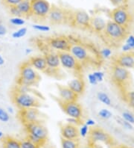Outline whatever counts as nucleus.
Masks as SVG:
<instances>
[{"label":"nucleus","instance_id":"1","mask_svg":"<svg viewBox=\"0 0 134 148\" xmlns=\"http://www.w3.org/2000/svg\"><path fill=\"white\" fill-rule=\"evenodd\" d=\"M129 34V29L118 25L110 20L107 21L105 29L101 36L105 43L110 46L109 47H118L122 46Z\"/></svg>","mask_w":134,"mask_h":148},{"label":"nucleus","instance_id":"2","mask_svg":"<svg viewBox=\"0 0 134 148\" xmlns=\"http://www.w3.org/2000/svg\"><path fill=\"white\" fill-rule=\"evenodd\" d=\"M111 80L123 94L128 91L132 85V76L131 72L127 69L119 67L118 65H112Z\"/></svg>","mask_w":134,"mask_h":148},{"label":"nucleus","instance_id":"3","mask_svg":"<svg viewBox=\"0 0 134 148\" xmlns=\"http://www.w3.org/2000/svg\"><path fill=\"white\" fill-rule=\"evenodd\" d=\"M40 80L39 73L34 70L28 62L21 65L20 69V74L16 80L17 85H25V86H34Z\"/></svg>","mask_w":134,"mask_h":148},{"label":"nucleus","instance_id":"4","mask_svg":"<svg viewBox=\"0 0 134 148\" xmlns=\"http://www.w3.org/2000/svg\"><path fill=\"white\" fill-rule=\"evenodd\" d=\"M13 101L20 110L31 108H39L41 106V102L39 100V97L33 94L31 92H14L13 94Z\"/></svg>","mask_w":134,"mask_h":148},{"label":"nucleus","instance_id":"5","mask_svg":"<svg viewBox=\"0 0 134 148\" xmlns=\"http://www.w3.org/2000/svg\"><path fill=\"white\" fill-rule=\"evenodd\" d=\"M94 50H91L90 48H88L86 46L80 43H76L71 44L70 47L69 52L72 56L76 58L78 62L82 65L83 64L89 63L94 59L93 58V53Z\"/></svg>","mask_w":134,"mask_h":148},{"label":"nucleus","instance_id":"6","mask_svg":"<svg viewBox=\"0 0 134 148\" xmlns=\"http://www.w3.org/2000/svg\"><path fill=\"white\" fill-rule=\"evenodd\" d=\"M110 20L127 29H129L133 21L132 15L131 14L126 5L116 7L113 9L110 13Z\"/></svg>","mask_w":134,"mask_h":148},{"label":"nucleus","instance_id":"7","mask_svg":"<svg viewBox=\"0 0 134 148\" xmlns=\"http://www.w3.org/2000/svg\"><path fill=\"white\" fill-rule=\"evenodd\" d=\"M31 16L37 20H43L47 18L52 8V5L47 0H30Z\"/></svg>","mask_w":134,"mask_h":148},{"label":"nucleus","instance_id":"8","mask_svg":"<svg viewBox=\"0 0 134 148\" xmlns=\"http://www.w3.org/2000/svg\"><path fill=\"white\" fill-rule=\"evenodd\" d=\"M71 14L67 10L58 6H52L47 16V20L54 25H61L68 23L71 20Z\"/></svg>","mask_w":134,"mask_h":148},{"label":"nucleus","instance_id":"9","mask_svg":"<svg viewBox=\"0 0 134 148\" xmlns=\"http://www.w3.org/2000/svg\"><path fill=\"white\" fill-rule=\"evenodd\" d=\"M58 55H59L61 66L63 68L75 73L80 72L82 69V65L78 62L76 58L69 51L58 53Z\"/></svg>","mask_w":134,"mask_h":148},{"label":"nucleus","instance_id":"10","mask_svg":"<svg viewBox=\"0 0 134 148\" xmlns=\"http://www.w3.org/2000/svg\"><path fill=\"white\" fill-rule=\"evenodd\" d=\"M24 126L28 135H31L46 143L48 138V131L40 121L28 123Z\"/></svg>","mask_w":134,"mask_h":148},{"label":"nucleus","instance_id":"11","mask_svg":"<svg viewBox=\"0 0 134 148\" xmlns=\"http://www.w3.org/2000/svg\"><path fill=\"white\" fill-rule=\"evenodd\" d=\"M91 16L86 11L78 10L71 14V23L74 26L82 29H89Z\"/></svg>","mask_w":134,"mask_h":148},{"label":"nucleus","instance_id":"12","mask_svg":"<svg viewBox=\"0 0 134 148\" xmlns=\"http://www.w3.org/2000/svg\"><path fill=\"white\" fill-rule=\"evenodd\" d=\"M48 45L53 51L57 53L69 51L71 43L67 37L57 36L48 39Z\"/></svg>","mask_w":134,"mask_h":148},{"label":"nucleus","instance_id":"13","mask_svg":"<svg viewBox=\"0 0 134 148\" xmlns=\"http://www.w3.org/2000/svg\"><path fill=\"white\" fill-rule=\"evenodd\" d=\"M59 104L63 112L68 117L81 120L83 116V108L77 101L70 103H59Z\"/></svg>","mask_w":134,"mask_h":148},{"label":"nucleus","instance_id":"14","mask_svg":"<svg viewBox=\"0 0 134 148\" xmlns=\"http://www.w3.org/2000/svg\"><path fill=\"white\" fill-rule=\"evenodd\" d=\"M19 117L24 125L40 121L41 114L37 108L22 109L19 112Z\"/></svg>","mask_w":134,"mask_h":148},{"label":"nucleus","instance_id":"15","mask_svg":"<svg viewBox=\"0 0 134 148\" xmlns=\"http://www.w3.org/2000/svg\"><path fill=\"white\" fill-rule=\"evenodd\" d=\"M113 64L123 68L134 69V52L122 53L113 58Z\"/></svg>","mask_w":134,"mask_h":148},{"label":"nucleus","instance_id":"16","mask_svg":"<svg viewBox=\"0 0 134 148\" xmlns=\"http://www.w3.org/2000/svg\"><path fill=\"white\" fill-rule=\"evenodd\" d=\"M89 139L93 143L102 142L107 145H110L113 142V138L109 134L106 132L102 129L93 128L89 130Z\"/></svg>","mask_w":134,"mask_h":148},{"label":"nucleus","instance_id":"17","mask_svg":"<svg viewBox=\"0 0 134 148\" xmlns=\"http://www.w3.org/2000/svg\"><path fill=\"white\" fill-rule=\"evenodd\" d=\"M58 97L59 103H70L76 102L78 100V96L72 91L68 86L58 85Z\"/></svg>","mask_w":134,"mask_h":148},{"label":"nucleus","instance_id":"18","mask_svg":"<svg viewBox=\"0 0 134 148\" xmlns=\"http://www.w3.org/2000/svg\"><path fill=\"white\" fill-rule=\"evenodd\" d=\"M61 133L62 138L69 139V140H78L80 136L78 127L67 123L61 126Z\"/></svg>","mask_w":134,"mask_h":148},{"label":"nucleus","instance_id":"19","mask_svg":"<svg viewBox=\"0 0 134 148\" xmlns=\"http://www.w3.org/2000/svg\"><path fill=\"white\" fill-rule=\"evenodd\" d=\"M107 23V20H105V19L101 15H94V16H91L89 29L101 35L105 29Z\"/></svg>","mask_w":134,"mask_h":148},{"label":"nucleus","instance_id":"20","mask_svg":"<svg viewBox=\"0 0 134 148\" xmlns=\"http://www.w3.org/2000/svg\"><path fill=\"white\" fill-rule=\"evenodd\" d=\"M46 62L47 69L49 70H59L61 67V62L58 53L52 51L48 52L44 55Z\"/></svg>","mask_w":134,"mask_h":148},{"label":"nucleus","instance_id":"21","mask_svg":"<svg viewBox=\"0 0 134 148\" xmlns=\"http://www.w3.org/2000/svg\"><path fill=\"white\" fill-rule=\"evenodd\" d=\"M67 86L79 97L84 94L86 88V84L82 78L75 77L69 82Z\"/></svg>","mask_w":134,"mask_h":148},{"label":"nucleus","instance_id":"22","mask_svg":"<svg viewBox=\"0 0 134 148\" xmlns=\"http://www.w3.org/2000/svg\"><path fill=\"white\" fill-rule=\"evenodd\" d=\"M28 62L37 72L38 71L45 72L47 68L46 62L44 56H37L31 57Z\"/></svg>","mask_w":134,"mask_h":148},{"label":"nucleus","instance_id":"23","mask_svg":"<svg viewBox=\"0 0 134 148\" xmlns=\"http://www.w3.org/2000/svg\"><path fill=\"white\" fill-rule=\"evenodd\" d=\"M16 6L22 14V16L29 17L31 16V6L30 0H22Z\"/></svg>","mask_w":134,"mask_h":148},{"label":"nucleus","instance_id":"24","mask_svg":"<svg viewBox=\"0 0 134 148\" xmlns=\"http://www.w3.org/2000/svg\"><path fill=\"white\" fill-rule=\"evenodd\" d=\"M121 47H122V53L134 52V35L129 34Z\"/></svg>","mask_w":134,"mask_h":148},{"label":"nucleus","instance_id":"25","mask_svg":"<svg viewBox=\"0 0 134 148\" xmlns=\"http://www.w3.org/2000/svg\"><path fill=\"white\" fill-rule=\"evenodd\" d=\"M3 148H21V141L11 137H6L2 142Z\"/></svg>","mask_w":134,"mask_h":148},{"label":"nucleus","instance_id":"26","mask_svg":"<svg viewBox=\"0 0 134 148\" xmlns=\"http://www.w3.org/2000/svg\"><path fill=\"white\" fill-rule=\"evenodd\" d=\"M62 148H79V143L78 140H69V139H61Z\"/></svg>","mask_w":134,"mask_h":148},{"label":"nucleus","instance_id":"27","mask_svg":"<svg viewBox=\"0 0 134 148\" xmlns=\"http://www.w3.org/2000/svg\"><path fill=\"white\" fill-rule=\"evenodd\" d=\"M97 98H98V99L101 103L107 106H110L111 104H112L110 97L108 96V94L103 92V91H100V92H98L97 94Z\"/></svg>","mask_w":134,"mask_h":148},{"label":"nucleus","instance_id":"28","mask_svg":"<svg viewBox=\"0 0 134 148\" xmlns=\"http://www.w3.org/2000/svg\"><path fill=\"white\" fill-rule=\"evenodd\" d=\"M99 54H100L101 58H104V59H109L112 58L113 56V50L110 47H106L101 50H99Z\"/></svg>","mask_w":134,"mask_h":148},{"label":"nucleus","instance_id":"29","mask_svg":"<svg viewBox=\"0 0 134 148\" xmlns=\"http://www.w3.org/2000/svg\"><path fill=\"white\" fill-rule=\"evenodd\" d=\"M98 116L104 120H108L113 117V113L107 108H102L98 113Z\"/></svg>","mask_w":134,"mask_h":148},{"label":"nucleus","instance_id":"30","mask_svg":"<svg viewBox=\"0 0 134 148\" xmlns=\"http://www.w3.org/2000/svg\"><path fill=\"white\" fill-rule=\"evenodd\" d=\"M27 29L25 27H22L20 29H19L18 30L15 31L14 32H13L12 37L15 39H20V38H23L25 34H27Z\"/></svg>","mask_w":134,"mask_h":148},{"label":"nucleus","instance_id":"31","mask_svg":"<svg viewBox=\"0 0 134 148\" xmlns=\"http://www.w3.org/2000/svg\"><path fill=\"white\" fill-rule=\"evenodd\" d=\"M21 148H40V147L31 142L28 138L21 141Z\"/></svg>","mask_w":134,"mask_h":148},{"label":"nucleus","instance_id":"32","mask_svg":"<svg viewBox=\"0 0 134 148\" xmlns=\"http://www.w3.org/2000/svg\"><path fill=\"white\" fill-rule=\"evenodd\" d=\"M79 136L82 138H85L89 135V127L86 124L80 125V128L78 129Z\"/></svg>","mask_w":134,"mask_h":148},{"label":"nucleus","instance_id":"33","mask_svg":"<svg viewBox=\"0 0 134 148\" xmlns=\"http://www.w3.org/2000/svg\"><path fill=\"white\" fill-rule=\"evenodd\" d=\"M122 119L127 121L131 124H134V115L130 112H124L122 114Z\"/></svg>","mask_w":134,"mask_h":148},{"label":"nucleus","instance_id":"34","mask_svg":"<svg viewBox=\"0 0 134 148\" xmlns=\"http://www.w3.org/2000/svg\"><path fill=\"white\" fill-rule=\"evenodd\" d=\"M10 23L14 25L21 26L25 23V20L23 17H12L10 20Z\"/></svg>","mask_w":134,"mask_h":148},{"label":"nucleus","instance_id":"35","mask_svg":"<svg viewBox=\"0 0 134 148\" xmlns=\"http://www.w3.org/2000/svg\"><path fill=\"white\" fill-rule=\"evenodd\" d=\"M32 28L37 31L42 32H48L50 30V27L48 25H43V24H34Z\"/></svg>","mask_w":134,"mask_h":148},{"label":"nucleus","instance_id":"36","mask_svg":"<svg viewBox=\"0 0 134 148\" xmlns=\"http://www.w3.org/2000/svg\"><path fill=\"white\" fill-rule=\"evenodd\" d=\"M9 120H10V114L4 108H0V121L3 123H7Z\"/></svg>","mask_w":134,"mask_h":148},{"label":"nucleus","instance_id":"37","mask_svg":"<svg viewBox=\"0 0 134 148\" xmlns=\"http://www.w3.org/2000/svg\"><path fill=\"white\" fill-rule=\"evenodd\" d=\"M9 11H10V14L12 16H14V17H23L22 14L20 12V11L17 8V6H11V7H9Z\"/></svg>","mask_w":134,"mask_h":148},{"label":"nucleus","instance_id":"38","mask_svg":"<svg viewBox=\"0 0 134 148\" xmlns=\"http://www.w3.org/2000/svg\"><path fill=\"white\" fill-rule=\"evenodd\" d=\"M92 73L94 75V76L95 77V79H97L98 83H100V82H102L104 81V73L101 71H94Z\"/></svg>","mask_w":134,"mask_h":148},{"label":"nucleus","instance_id":"39","mask_svg":"<svg viewBox=\"0 0 134 148\" xmlns=\"http://www.w3.org/2000/svg\"><path fill=\"white\" fill-rule=\"evenodd\" d=\"M81 120L76 119V118H73V117H69L67 119H66V123H69L71 125H74V126H76V127H78L81 124Z\"/></svg>","mask_w":134,"mask_h":148},{"label":"nucleus","instance_id":"40","mask_svg":"<svg viewBox=\"0 0 134 148\" xmlns=\"http://www.w3.org/2000/svg\"><path fill=\"white\" fill-rule=\"evenodd\" d=\"M128 0H110V2L113 3L116 7H120V6H125L127 3Z\"/></svg>","mask_w":134,"mask_h":148},{"label":"nucleus","instance_id":"41","mask_svg":"<svg viewBox=\"0 0 134 148\" xmlns=\"http://www.w3.org/2000/svg\"><path fill=\"white\" fill-rule=\"evenodd\" d=\"M22 0H3V2H5V4L6 5L8 6V7L16 6Z\"/></svg>","mask_w":134,"mask_h":148},{"label":"nucleus","instance_id":"42","mask_svg":"<svg viewBox=\"0 0 134 148\" xmlns=\"http://www.w3.org/2000/svg\"><path fill=\"white\" fill-rule=\"evenodd\" d=\"M119 123L122 125V127H124V128L127 129V130H133V124H131V123H129V122H127V121H124V120H123L122 118L119 121Z\"/></svg>","mask_w":134,"mask_h":148},{"label":"nucleus","instance_id":"43","mask_svg":"<svg viewBox=\"0 0 134 148\" xmlns=\"http://www.w3.org/2000/svg\"><path fill=\"white\" fill-rule=\"evenodd\" d=\"M88 81H89V84L92 85H96L98 84V81H97V79L93 73H89L88 75Z\"/></svg>","mask_w":134,"mask_h":148},{"label":"nucleus","instance_id":"44","mask_svg":"<svg viewBox=\"0 0 134 148\" xmlns=\"http://www.w3.org/2000/svg\"><path fill=\"white\" fill-rule=\"evenodd\" d=\"M95 120L93 119H91V118H89V119H87L86 121V122H85V124L86 125V126H88L89 127H94L95 125Z\"/></svg>","mask_w":134,"mask_h":148},{"label":"nucleus","instance_id":"45","mask_svg":"<svg viewBox=\"0 0 134 148\" xmlns=\"http://www.w3.org/2000/svg\"><path fill=\"white\" fill-rule=\"evenodd\" d=\"M7 33V29L5 25L0 24V36H4Z\"/></svg>","mask_w":134,"mask_h":148},{"label":"nucleus","instance_id":"46","mask_svg":"<svg viewBox=\"0 0 134 148\" xmlns=\"http://www.w3.org/2000/svg\"><path fill=\"white\" fill-rule=\"evenodd\" d=\"M124 101L127 103V105H128V106L130 107V108L134 110V99H126Z\"/></svg>","mask_w":134,"mask_h":148},{"label":"nucleus","instance_id":"47","mask_svg":"<svg viewBox=\"0 0 134 148\" xmlns=\"http://www.w3.org/2000/svg\"><path fill=\"white\" fill-rule=\"evenodd\" d=\"M32 53L33 50L31 48H26V49H25V54L27 55V56H30Z\"/></svg>","mask_w":134,"mask_h":148},{"label":"nucleus","instance_id":"48","mask_svg":"<svg viewBox=\"0 0 134 148\" xmlns=\"http://www.w3.org/2000/svg\"><path fill=\"white\" fill-rule=\"evenodd\" d=\"M6 111H7V113H8L9 114H14V108H13L11 106L7 107V110H6Z\"/></svg>","mask_w":134,"mask_h":148},{"label":"nucleus","instance_id":"49","mask_svg":"<svg viewBox=\"0 0 134 148\" xmlns=\"http://www.w3.org/2000/svg\"><path fill=\"white\" fill-rule=\"evenodd\" d=\"M4 64H5V59H4L3 57L0 55V66L3 65Z\"/></svg>","mask_w":134,"mask_h":148},{"label":"nucleus","instance_id":"50","mask_svg":"<svg viewBox=\"0 0 134 148\" xmlns=\"http://www.w3.org/2000/svg\"><path fill=\"white\" fill-rule=\"evenodd\" d=\"M4 136H5V134H4L3 132L0 131V139H3Z\"/></svg>","mask_w":134,"mask_h":148},{"label":"nucleus","instance_id":"51","mask_svg":"<svg viewBox=\"0 0 134 148\" xmlns=\"http://www.w3.org/2000/svg\"><path fill=\"white\" fill-rule=\"evenodd\" d=\"M84 148H93V147L92 146H86V147H85Z\"/></svg>","mask_w":134,"mask_h":148}]
</instances>
